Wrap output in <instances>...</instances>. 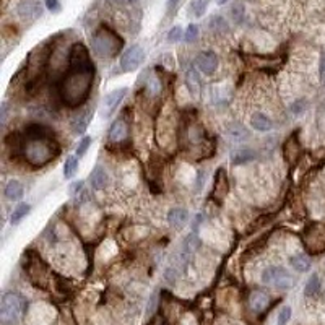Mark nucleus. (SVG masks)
Returning a JSON list of instances; mask_svg holds the SVG:
<instances>
[{
	"mask_svg": "<svg viewBox=\"0 0 325 325\" xmlns=\"http://www.w3.org/2000/svg\"><path fill=\"white\" fill-rule=\"evenodd\" d=\"M93 85V69H70L60 85V95L65 104L80 106L88 98Z\"/></svg>",
	"mask_w": 325,
	"mask_h": 325,
	"instance_id": "nucleus-1",
	"label": "nucleus"
},
{
	"mask_svg": "<svg viewBox=\"0 0 325 325\" xmlns=\"http://www.w3.org/2000/svg\"><path fill=\"white\" fill-rule=\"evenodd\" d=\"M91 44H93V50H95L99 57L111 59V57H114L122 49L124 41L120 39V36L117 33H114L107 26H101L95 33V36H93Z\"/></svg>",
	"mask_w": 325,
	"mask_h": 325,
	"instance_id": "nucleus-2",
	"label": "nucleus"
},
{
	"mask_svg": "<svg viewBox=\"0 0 325 325\" xmlns=\"http://www.w3.org/2000/svg\"><path fill=\"white\" fill-rule=\"evenodd\" d=\"M25 155H26V160L31 164L42 166L57 155V145L49 137L31 139V142L25 148Z\"/></svg>",
	"mask_w": 325,
	"mask_h": 325,
	"instance_id": "nucleus-3",
	"label": "nucleus"
},
{
	"mask_svg": "<svg viewBox=\"0 0 325 325\" xmlns=\"http://www.w3.org/2000/svg\"><path fill=\"white\" fill-rule=\"evenodd\" d=\"M25 312V301L17 293H5L0 302V320L4 325H17Z\"/></svg>",
	"mask_w": 325,
	"mask_h": 325,
	"instance_id": "nucleus-4",
	"label": "nucleus"
},
{
	"mask_svg": "<svg viewBox=\"0 0 325 325\" xmlns=\"http://www.w3.org/2000/svg\"><path fill=\"white\" fill-rule=\"evenodd\" d=\"M262 281L265 285L277 288V290H290L293 286V277L288 273L283 267L272 265L269 269H265L262 273Z\"/></svg>",
	"mask_w": 325,
	"mask_h": 325,
	"instance_id": "nucleus-5",
	"label": "nucleus"
},
{
	"mask_svg": "<svg viewBox=\"0 0 325 325\" xmlns=\"http://www.w3.org/2000/svg\"><path fill=\"white\" fill-rule=\"evenodd\" d=\"M143 59H145V52L139 44L130 46L120 57V69L124 72H134L142 65Z\"/></svg>",
	"mask_w": 325,
	"mask_h": 325,
	"instance_id": "nucleus-6",
	"label": "nucleus"
},
{
	"mask_svg": "<svg viewBox=\"0 0 325 325\" xmlns=\"http://www.w3.org/2000/svg\"><path fill=\"white\" fill-rule=\"evenodd\" d=\"M70 69H93L90 52L83 44H75L70 50Z\"/></svg>",
	"mask_w": 325,
	"mask_h": 325,
	"instance_id": "nucleus-7",
	"label": "nucleus"
},
{
	"mask_svg": "<svg viewBox=\"0 0 325 325\" xmlns=\"http://www.w3.org/2000/svg\"><path fill=\"white\" fill-rule=\"evenodd\" d=\"M197 69L205 75H213L216 69H218V55H216L213 50H205V52H200L197 55Z\"/></svg>",
	"mask_w": 325,
	"mask_h": 325,
	"instance_id": "nucleus-8",
	"label": "nucleus"
},
{
	"mask_svg": "<svg viewBox=\"0 0 325 325\" xmlns=\"http://www.w3.org/2000/svg\"><path fill=\"white\" fill-rule=\"evenodd\" d=\"M125 93H127V88H117L111 93H107L103 99V107L106 109V114H111L115 107L120 104V101L124 99Z\"/></svg>",
	"mask_w": 325,
	"mask_h": 325,
	"instance_id": "nucleus-9",
	"label": "nucleus"
},
{
	"mask_svg": "<svg viewBox=\"0 0 325 325\" xmlns=\"http://www.w3.org/2000/svg\"><path fill=\"white\" fill-rule=\"evenodd\" d=\"M42 9L38 2H31V0H25L18 5V15L21 18H26V20H33V18H38L41 17Z\"/></svg>",
	"mask_w": 325,
	"mask_h": 325,
	"instance_id": "nucleus-10",
	"label": "nucleus"
},
{
	"mask_svg": "<svg viewBox=\"0 0 325 325\" xmlns=\"http://www.w3.org/2000/svg\"><path fill=\"white\" fill-rule=\"evenodd\" d=\"M270 304V298L269 294H265L264 291H254L249 298V307L254 310V312L260 314L269 307Z\"/></svg>",
	"mask_w": 325,
	"mask_h": 325,
	"instance_id": "nucleus-11",
	"label": "nucleus"
},
{
	"mask_svg": "<svg viewBox=\"0 0 325 325\" xmlns=\"http://www.w3.org/2000/svg\"><path fill=\"white\" fill-rule=\"evenodd\" d=\"M90 182L93 185V189H96V190L104 189L107 185V182H109V176H107V172L103 166H96V168L91 171Z\"/></svg>",
	"mask_w": 325,
	"mask_h": 325,
	"instance_id": "nucleus-12",
	"label": "nucleus"
},
{
	"mask_svg": "<svg viewBox=\"0 0 325 325\" xmlns=\"http://www.w3.org/2000/svg\"><path fill=\"white\" fill-rule=\"evenodd\" d=\"M250 125L255 132H269V130H272V127H273L269 115H265L262 112H255L254 115H252Z\"/></svg>",
	"mask_w": 325,
	"mask_h": 325,
	"instance_id": "nucleus-13",
	"label": "nucleus"
},
{
	"mask_svg": "<svg viewBox=\"0 0 325 325\" xmlns=\"http://www.w3.org/2000/svg\"><path fill=\"white\" fill-rule=\"evenodd\" d=\"M168 221L174 228H182L189 221V212L185 208H172L168 213Z\"/></svg>",
	"mask_w": 325,
	"mask_h": 325,
	"instance_id": "nucleus-14",
	"label": "nucleus"
},
{
	"mask_svg": "<svg viewBox=\"0 0 325 325\" xmlns=\"http://www.w3.org/2000/svg\"><path fill=\"white\" fill-rule=\"evenodd\" d=\"M23 193H25V189L20 180H10V182L5 185V197L9 200L17 202L23 197Z\"/></svg>",
	"mask_w": 325,
	"mask_h": 325,
	"instance_id": "nucleus-15",
	"label": "nucleus"
},
{
	"mask_svg": "<svg viewBox=\"0 0 325 325\" xmlns=\"http://www.w3.org/2000/svg\"><path fill=\"white\" fill-rule=\"evenodd\" d=\"M127 137V125H125V122L124 120H115L111 130H109V140L111 142H120V140H124Z\"/></svg>",
	"mask_w": 325,
	"mask_h": 325,
	"instance_id": "nucleus-16",
	"label": "nucleus"
},
{
	"mask_svg": "<svg viewBox=\"0 0 325 325\" xmlns=\"http://www.w3.org/2000/svg\"><path fill=\"white\" fill-rule=\"evenodd\" d=\"M255 151L250 150V148H242V150H237L233 153V164H245V163H250L255 160Z\"/></svg>",
	"mask_w": 325,
	"mask_h": 325,
	"instance_id": "nucleus-17",
	"label": "nucleus"
},
{
	"mask_svg": "<svg viewBox=\"0 0 325 325\" xmlns=\"http://www.w3.org/2000/svg\"><path fill=\"white\" fill-rule=\"evenodd\" d=\"M290 264L293 269L299 273H304L310 269V258L304 254H296L294 257L290 258Z\"/></svg>",
	"mask_w": 325,
	"mask_h": 325,
	"instance_id": "nucleus-18",
	"label": "nucleus"
},
{
	"mask_svg": "<svg viewBox=\"0 0 325 325\" xmlns=\"http://www.w3.org/2000/svg\"><path fill=\"white\" fill-rule=\"evenodd\" d=\"M200 245H202V241H200L199 234L190 233V234L187 236L185 239H184V242H182V249H184L185 254H193L195 250H199Z\"/></svg>",
	"mask_w": 325,
	"mask_h": 325,
	"instance_id": "nucleus-19",
	"label": "nucleus"
},
{
	"mask_svg": "<svg viewBox=\"0 0 325 325\" xmlns=\"http://www.w3.org/2000/svg\"><path fill=\"white\" fill-rule=\"evenodd\" d=\"M319 291H320V278L317 273H314V275L307 280L306 288H304V294L307 296V298H312V296L319 294Z\"/></svg>",
	"mask_w": 325,
	"mask_h": 325,
	"instance_id": "nucleus-20",
	"label": "nucleus"
},
{
	"mask_svg": "<svg viewBox=\"0 0 325 325\" xmlns=\"http://www.w3.org/2000/svg\"><path fill=\"white\" fill-rule=\"evenodd\" d=\"M228 135L233 139L234 142H242L249 137V132L245 130L241 124H231L228 127Z\"/></svg>",
	"mask_w": 325,
	"mask_h": 325,
	"instance_id": "nucleus-21",
	"label": "nucleus"
},
{
	"mask_svg": "<svg viewBox=\"0 0 325 325\" xmlns=\"http://www.w3.org/2000/svg\"><path fill=\"white\" fill-rule=\"evenodd\" d=\"M77 155L74 156H69L67 160H65V164H63V177L65 179H72L75 176V172L78 169V160H77Z\"/></svg>",
	"mask_w": 325,
	"mask_h": 325,
	"instance_id": "nucleus-22",
	"label": "nucleus"
},
{
	"mask_svg": "<svg viewBox=\"0 0 325 325\" xmlns=\"http://www.w3.org/2000/svg\"><path fill=\"white\" fill-rule=\"evenodd\" d=\"M30 210H31V207L28 205V204H20L15 208V210H13V213H12V218H10L12 225H18V223L23 220L28 213H30Z\"/></svg>",
	"mask_w": 325,
	"mask_h": 325,
	"instance_id": "nucleus-23",
	"label": "nucleus"
},
{
	"mask_svg": "<svg viewBox=\"0 0 325 325\" xmlns=\"http://www.w3.org/2000/svg\"><path fill=\"white\" fill-rule=\"evenodd\" d=\"M208 4H210V0H192V4H190L192 15L197 17V18L204 17V13L208 9Z\"/></svg>",
	"mask_w": 325,
	"mask_h": 325,
	"instance_id": "nucleus-24",
	"label": "nucleus"
},
{
	"mask_svg": "<svg viewBox=\"0 0 325 325\" xmlns=\"http://www.w3.org/2000/svg\"><path fill=\"white\" fill-rule=\"evenodd\" d=\"M90 119H91V112H85L83 115H80V117H78L75 120V124H74V132L77 135H82L86 130V127H88Z\"/></svg>",
	"mask_w": 325,
	"mask_h": 325,
	"instance_id": "nucleus-25",
	"label": "nucleus"
},
{
	"mask_svg": "<svg viewBox=\"0 0 325 325\" xmlns=\"http://www.w3.org/2000/svg\"><path fill=\"white\" fill-rule=\"evenodd\" d=\"M210 26H212V30L215 31H218V33H226L228 31V23H226V20L220 17V15H215L212 20H210Z\"/></svg>",
	"mask_w": 325,
	"mask_h": 325,
	"instance_id": "nucleus-26",
	"label": "nucleus"
},
{
	"mask_svg": "<svg viewBox=\"0 0 325 325\" xmlns=\"http://www.w3.org/2000/svg\"><path fill=\"white\" fill-rule=\"evenodd\" d=\"M291 315H293V309L290 306H283L280 309V312H278L277 325H286L288 322L291 320Z\"/></svg>",
	"mask_w": 325,
	"mask_h": 325,
	"instance_id": "nucleus-27",
	"label": "nucleus"
},
{
	"mask_svg": "<svg viewBox=\"0 0 325 325\" xmlns=\"http://www.w3.org/2000/svg\"><path fill=\"white\" fill-rule=\"evenodd\" d=\"M231 15H233V20L234 23H242L244 21V17H245V12H244V5L242 4H234L233 9H231Z\"/></svg>",
	"mask_w": 325,
	"mask_h": 325,
	"instance_id": "nucleus-28",
	"label": "nucleus"
},
{
	"mask_svg": "<svg viewBox=\"0 0 325 325\" xmlns=\"http://www.w3.org/2000/svg\"><path fill=\"white\" fill-rule=\"evenodd\" d=\"M197 38H199V26L197 25H189V26H187L185 33H184L185 42H193Z\"/></svg>",
	"mask_w": 325,
	"mask_h": 325,
	"instance_id": "nucleus-29",
	"label": "nucleus"
},
{
	"mask_svg": "<svg viewBox=\"0 0 325 325\" xmlns=\"http://www.w3.org/2000/svg\"><path fill=\"white\" fill-rule=\"evenodd\" d=\"M187 78H189V88L192 93H199V75H197V72L195 70H190L189 72V75H187Z\"/></svg>",
	"mask_w": 325,
	"mask_h": 325,
	"instance_id": "nucleus-30",
	"label": "nucleus"
},
{
	"mask_svg": "<svg viewBox=\"0 0 325 325\" xmlns=\"http://www.w3.org/2000/svg\"><path fill=\"white\" fill-rule=\"evenodd\" d=\"M90 145H91V139H90V137H85V139H82V142L78 143V148H77V156L82 158L86 153V151H88Z\"/></svg>",
	"mask_w": 325,
	"mask_h": 325,
	"instance_id": "nucleus-31",
	"label": "nucleus"
},
{
	"mask_svg": "<svg viewBox=\"0 0 325 325\" xmlns=\"http://www.w3.org/2000/svg\"><path fill=\"white\" fill-rule=\"evenodd\" d=\"M180 39H182V28L174 26L172 30H169V33H168V41L169 42H177Z\"/></svg>",
	"mask_w": 325,
	"mask_h": 325,
	"instance_id": "nucleus-32",
	"label": "nucleus"
},
{
	"mask_svg": "<svg viewBox=\"0 0 325 325\" xmlns=\"http://www.w3.org/2000/svg\"><path fill=\"white\" fill-rule=\"evenodd\" d=\"M164 280L168 281L169 285H174L176 280H177V272L174 269H168L164 272Z\"/></svg>",
	"mask_w": 325,
	"mask_h": 325,
	"instance_id": "nucleus-33",
	"label": "nucleus"
},
{
	"mask_svg": "<svg viewBox=\"0 0 325 325\" xmlns=\"http://www.w3.org/2000/svg\"><path fill=\"white\" fill-rule=\"evenodd\" d=\"M46 9L49 12H60V4H59V0H46Z\"/></svg>",
	"mask_w": 325,
	"mask_h": 325,
	"instance_id": "nucleus-34",
	"label": "nucleus"
},
{
	"mask_svg": "<svg viewBox=\"0 0 325 325\" xmlns=\"http://www.w3.org/2000/svg\"><path fill=\"white\" fill-rule=\"evenodd\" d=\"M82 187H83V182H82V180H80V182H74V184H72V187H70V193L75 197V195L82 190Z\"/></svg>",
	"mask_w": 325,
	"mask_h": 325,
	"instance_id": "nucleus-35",
	"label": "nucleus"
},
{
	"mask_svg": "<svg viewBox=\"0 0 325 325\" xmlns=\"http://www.w3.org/2000/svg\"><path fill=\"white\" fill-rule=\"evenodd\" d=\"M320 80L325 85V54L320 57Z\"/></svg>",
	"mask_w": 325,
	"mask_h": 325,
	"instance_id": "nucleus-36",
	"label": "nucleus"
},
{
	"mask_svg": "<svg viewBox=\"0 0 325 325\" xmlns=\"http://www.w3.org/2000/svg\"><path fill=\"white\" fill-rule=\"evenodd\" d=\"M155 306H156V293L151 294V298H150V304H148V314H151L155 310Z\"/></svg>",
	"mask_w": 325,
	"mask_h": 325,
	"instance_id": "nucleus-37",
	"label": "nucleus"
},
{
	"mask_svg": "<svg viewBox=\"0 0 325 325\" xmlns=\"http://www.w3.org/2000/svg\"><path fill=\"white\" fill-rule=\"evenodd\" d=\"M179 2H180V0H168V9H169V12H174L176 7L179 5Z\"/></svg>",
	"mask_w": 325,
	"mask_h": 325,
	"instance_id": "nucleus-38",
	"label": "nucleus"
},
{
	"mask_svg": "<svg viewBox=\"0 0 325 325\" xmlns=\"http://www.w3.org/2000/svg\"><path fill=\"white\" fill-rule=\"evenodd\" d=\"M202 179H204V171H199V177H197V192L202 189V184H204V182H202Z\"/></svg>",
	"mask_w": 325,
	"mask_h": 325,
	"instance_id": "nucleus-39",
	"label": "nucleus"
},
{
	"mask_svg": "<svg viewBox=\"0 0 325 325\" xmlns=\"http://www.w3.org/2000/svg\"><path fill=\"white\" fill-rule=\"evenodd\" d=\"M114 2H117V4H132V2H135V0H114Z\"/></svg>",
	"mask_w": 325,
	"mask_h": 325,
	"instance_id": "nucleus-40",
	"label": "nucleus"
},
{
	"mask_svg": "<svg viewBox=\"0 0 325 325\" xmlns=\"http://www.w3.org/2000/svg\"><path fill=\"white\" fill-rule=\"evenodd\" d=\"M226 2H228V0H216V4H218V5H225Z\"/></svg>",
	"mask_w": 325,
	"mask_h": 325,
	"instance_id": "nucleus-41",
	"label": "nucleus"
}]
</instances>
